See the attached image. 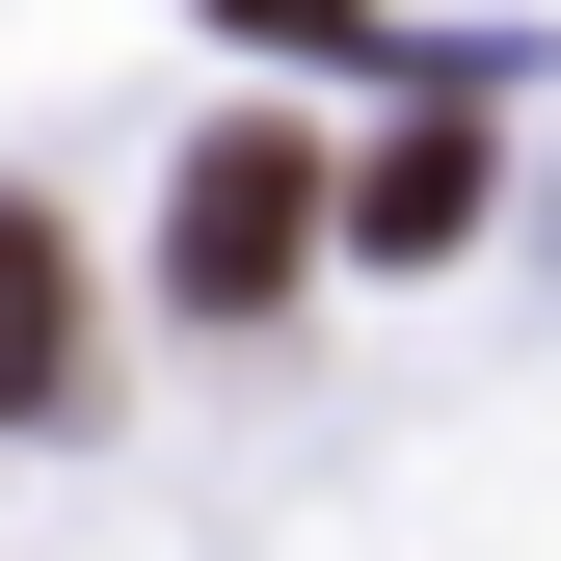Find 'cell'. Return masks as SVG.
Instances as JSON below:
<instances>
[{
	"label": "cell",
	"mask_w": 561,
	"mask_h": 561,
	"mask_svg": "<svg viewBox=\"0 0 561 561\" xmlns=\"http://www.w3.org/2000/svg\"><path fill=\"white\" fill-rule=\"evenodd\" d=\"M347 241H375V267L481 241V134H401V161H347Z\"/></svg>",
	"instance_id": "3"
},
{
	"label": "cell",
	"mask_w": 561,
	"mask_h": 561,
	"mask_svg": "<svg viewBox=\"0 0 561 561\" xmlns=\"http://www.w3.org/2000/svg\"><path fill=\"white\" fill-rule=\"evenodd\" d=\"M295 267H321V134H215V161H187V215H161V295L187 321H267V295H295Z\"/></svg>",
	"instance_id": "1"
},
{
	"label": "cell",
	"mask_w": 561,
	"mask_h": 561,
	"mask_svg": "<svg viewBox=\"0 0 561 561\" xmlns=\"http://www.w3.org/2000/svg\"><path fill=\"white\" fill-rule=\"evenodd\" d=\"M54 401H81V241L0 187V428H54Z\"/></svg>",
	"instance_id": "2"
}]
</instances>
